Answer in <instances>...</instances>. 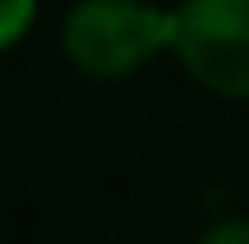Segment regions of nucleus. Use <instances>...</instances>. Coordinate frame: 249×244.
Returning a JSON list of instances; mask_svg holds the SVG:
<instances>
[{
  "label": "nucleus",
  "mask_w": 249,
  "mask_h": 244,
  "mask_svg": "<svg viewBox=\"0 0 249 244\" xmlns=\"http://www.w3.org/2000/svg\"><path fill=\"white\" fill-rule=\"evenodd\" d=\"M62 53L91 82H120L173 53V10L154 0H77L62 19Z\"/></svg>",
  "instance_id": "obj_1"
},
{
  "label": "nucleus",
  "mask_w": 249,
  "mask_h": 244,
  "mask_svg": "<svg viewBox=\"0 0 249 244\" xmlns=\"http://www.w3.org/2000/svg\"><path fill=\"white\" fill-rule=\"evenodd\" d=\"M173 58L196 87L249 101V0L173 5Z\"/></svg>",
  "instance_id": "obj_2"
},
{
  "label": "nucleus",
  "mask_w": 249,
  "mask_h": 244,
  "mask_svg": "<svg viewBox=\"0 0 249 244\" xmlns=\"http://www.w3.org/2000/svg\"><path fill=\"white\" fill-rule=\"evenodd\" d=\"M38 19V0H0V53L15 48Z\"/></svg>",
  "instance_id": "obj_3"
},
{
  "label": "nucleus",
  "mask_w": 249,
  "mask_h": 244,
  "mask_svg": "<svg viewBox=\"0 0 249 244\" xmlns=\"http://www.w3.org/2000/svg\"><path fill=\"white\" fill-rule=\"evenodd\" d=\"M196 244H249V215H225L216 225H206Z\"/></svg>",
  "instance_id": "obj_4"
}]
</instances>
